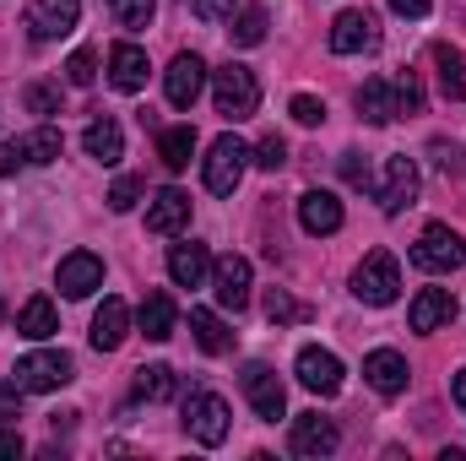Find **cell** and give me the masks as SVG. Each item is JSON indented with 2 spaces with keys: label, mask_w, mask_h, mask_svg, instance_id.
<instances>
[{
  "label": "cell",
  "mask_w": 466,
  "mask_h": 461,
  "mask_svg": "<svg viewBox=\"0 0 466 461\" xmlns=\"http://www.w3.org/2000/svg\"><path fill=\"white\" fill-rule=\"evenodd\" d=\"M212 104H218V115L233 119V125L249 119L260 109V82H255V71L238 66V60H228L223 71H212Z\"/></svg>",
  "instance_id": "1"
},
{
  "label": "cell",
  "mask_w": 466,
  "mask_h": 461,
  "mask_svg": "<svg viewBox=\"0 0 466 461\" xmlns=\"http://www.w3.org/2000/svg\"><path fill=\"white\" fill-rule=\"evenodd\" d=\"M352 293H358L363 304H374V310L396 304V293H401V266H396V255H390V250H369V255L358 261V271H352Z\"/></svg>",
  "instance_id": "2"
},
{
  "label": "cell",
  "mask_w": 466,
  "mask_h": 461,
  "mask_svg": "<svg viewBox=\"0 0 466 461\" xmlns=\"http://www.w3.org/2000/svg\"><path fill=\"white\" fill-rule=\"evenodd\" d=\"M244 169H249V147L223 130L212 147H207V158H201V174H207V190L212 196H233L238 190V179H244Z\"/></svg>",
  "instance_id": "3"
},
{
  "label": "cell",
  "mask_w": 466,
  "mask_h": 461,
  "mask_svg": "<svg viewBox=\"0 0 466 461\" xmlns=\"http://www.w3.org/2000/svg\"><path fill=\"white\" fill-rule=\"evenodd\" d=\"M228 429H233V413L218 391H190L185 396V435L196 446H223Z\"/></svg>",
  "instance_id": "4"
},
{
  "label": "cell",
  "mask_w": 466,
  "mask_h": 461,
  "mask_svg": "<svg viewBox=\"0 0 466 461\" xmlns=\"http://www.w3.org/2000/svg\"><path fill=\"white\" fill-rule=\"evenodd\" d=\"M412 266L429 271V277L456 271V266H466V239L456 229H445V223H429L418 233V244H412Z\"/></svg>",
  "instance_id": "5"
},
{
  "label": "cell",
  "mask_w": 466,
  "mask_h": 461,
  "mask_svg": "<svg viewBox=\"0 0 466 461\" xmlns=\"http://www.w3.org/2000/svg\"><path fill=\"white\" fill-rule=\"evenodd\" d=\"M369 190H374L380 212H385V218H396L401 207H412V201H418V163H412L407 152H390V158H385V169H380V179H374Z\"/></svg>",
  "instance_id": "6"
},
{
  "label": "cell",
  "mask_w": 466,
  "mask_h": 461,
  "mask_svg": "<svg viewBox=\"0 0 466 461\" xmlns=\"http://www.w3.org/2000/svg\"><path fill=\"white\" fill-rule=\"evenodd\" d=\"M11 380H16L22 391H60V385H71V380H76V364H71V353H55V347H38V353H27V358H16V369H11Z\"/></svg>",
  "instance_id": "7"
},
{
  "label": "cell",
  "mask_w": 466,
  "mask_h": 461,
  "mask_svg": "<svg viewBox=\"0 0 466 461\" xmlns=\"http://www.w3.org/2000/svg\"><path fill=\"white\" fill-rule=\"evenodd\" d=\"M76 22H82V0H33L27 16H22V27H27L33 44H55V38H66Z\"/></svg>",
  "instance_id": "8"
},
{
  "label": "cell",
  "mask_w": 466,
  "mask_h": 461,
  "mask_svg": "<svg viewBox=\"0 0 466 461\" xmlns=\"http://www.w3.org/2000/svg\"><path fill=\"white\" fill-rule=\"evenodd\" d=\"M201 87H207V60H201L196 49L174 55V66L163 71V93H168V104H174V109H196Z\"/></svg>",
  "instance_id": "9"
},
{
  "label": "cell",
  "mask_w": 466,
  "mask_h": 461,
  "mask_svg": "<svg viewBox=\"0 0 466 461\" xmlns=\"http://www.w3.org/2000/svg\"><path fill=\"white\" fill-rule=\"evenodd\" d=\"M244 396H249V407H255V418H260V424H277V418H288V391H282L277 369H266V364H249V369H244Z\"/></svg>",
  "instance_id": "10"
},
{
  "label": "cell",
  "mask_w": 466,
  "mask_h": 461,
  "mask_svg": "<svg viewBox=\"0 0 466 461\" xmlns=\"http://www.w3.org/2000/svg\"><path fill=\"white\" fill-rule=\"evenodd\" d=\"M293 374H299V385L315 391V396H337V391H342V358L326 353V347H304V353L293 358Z\"/></svg>",
  "instance_id": "11"
},
{
  "label": "cell",
  "mask_w": 466,
  "mask_h": 461,
  "mask_svg": "<svg viewBox=\"0 0 466 461\" xmlns=\"http://www.w3.org/2000/svg\"><path fill=\"white\" fill-rule=\"evenodd\" d=\"M288 446H293V456H331L337 446H342V435H337V424L331 418H320V413H299L293 418V435H288Z\"/></svg>",
  "instance_id": "12"
},
{
  "label": "cell",
  "mask_w": 466,
  "mask_h": 461,
  "mask_svg": "<svg viewBox=\"0 0 466 461\" xmlns=\"http://www.w3.org/2000/svg\"><path fill=\"white\" fill-rule=\"evenodd\" d=\"M55 282H60V293H66V299H87V293H98V288H104V261H98L93 250H71V255L60 261Z\"/></svg>",
  "instance_id": "13"
},
{
  "label": "cell",
  "mask_w": 466,
  "mask_h": 461,
  "mask_svg": "<svg viewBox=\"0 0 466 461\" xmlns=\"http://www.w3.org/2000/svg\"><path fill=\"white\" fill-rule=\"evenodd\" d=\"M331 49L337 55H369V49H380V22L369 11H342L331 22Z\"/></svg>",
  "instance_id": "14"
},
{
  "label": "cell",
  "mask_w": 466,
  "mask_h": 461,
  "mask_svg": "<svg viewBox=\"0 0 466 461\" xmlns=\"http://www.w3.org/2000/svg\"><path fill=\"white\" fill-rule=\"evenodd\" d=\"M212 293H218V304L233 310V315L249 304V261H244V255H223V261H212Z\"/></svg>",
  "instance_id": "15"
},
{
  "label": "cell",
  "mask_w": 466,
  "mask_h": 461,
  "mask_svg": "<svg viewBox=\"0 0 466 461\" xmlns=\"http://www.w3.org/2000/svg\"><path fill=\"white\" fill-rule=\"evenodd\" d=\"M363 380H369L380 396H401L407 380H412V369H407V358H401L396 347H374V353L363 358Z\"/></svg>",
  "instance_id": "16"
},
{
  "label": "cell",
  "mask_w": 466,
  "mask_h": 461,
  "mask_svg": "<svg viewBox=\"0 0 466 461\" xmlns=\"http://www.w3.org/2000/svg\"><path fill=\"white\" fill-rule=\"evenodd\" d=\"M451 321H456V299H451L445 288H423V293L412 299V310H407V326L423 332V337H429V332H445Z\"/></svg>",
  "instance_id": "17"
},
{
  "label": "cell",
  "mask_w": 466,
  "mask_h": 461,
  "mask_svg": "<svg viewBox=\"0 0 466 461\" xmlns=\"http://www.w3.org/2000/svg\"><path fill=\"white\" fill-rule=\"evenodd\" d=\"M342 201L331 196V190H304L299 196V223H304V233H315V239H326V233L342 229Z\"/></svg>",
  "instance_id": "18"
},
{
  "label": "cell",
  "mask_w": 466,
  "mask_h": 461,
  "mask_svg": "<svg viewBox=\"0 0 466 461\" xmlns=\"http://www.w3.org/2000/svg\"><path fill=\"white\" fill-rule=\"evenodd\" d=\"M147 229L152 233H179V229H190V196L185 190H157L152 201H147Z\"/></svg>",
  "instance_id": "19"
},
{
  "label": "cell",
  "mask_w": 466,
  "mask_h": 461,
  "mask_svg": "<svg viewBox=\"0 0 466 461\" xmlns=\"http://www.w3.org/2000/svg\"><path fill=\"white\" fill-rule=\"evenodd\" d=\"M168 277H174V288H201L207 277H212V255H207V244H174L168 250Z\"/></svg>",
  "instance_id": "20"
},
{
  "label": "cell",
  "mask_w": 466,
  "mask_h": 461,
  "mask_svg": "<svg viewBox=\"0 0 466 461\" xmlns=\"http://www.w3.org/2000/svg\"><path fill=\"white\" fill-rule=\"evenodd\" d=\"M147 49H136V44H115L109 49V82H115L119 93H141L147 87Z\"/></svg>",
  "instance_id": "21"
},
{
  "label": "cell",
  "mask_w": 466,
  "mask_h": 461,
  "mask_svg": "<svg viewBox=\"0 0 466 461\" xmlns=\"http://www.w3.org/2000/svg\"><path fill=\"white\" fill-rule=\"evenodd\" d=\"M125 337H130V310H125V299H104V310L93 315V347H98V353H115V347H125Z\"/></svg>",
  "instance_id": "22"
},
{
  "label": "cell",
  "mask_w": 466,
  "mask_h": 461,
  "mask_svg": "<svg viewBox=\"0 0 466 461\" xmlns=\"http://www.w3.org/2000/svg\"><path fill=\"white\" fill-rule=\"evenodd\" d=\"M136 321H141V337H147V343H168V337H174V326H179V310H174V299H168V293H147Z\"/></svg>",
  "instance_id": "23"
},
{
  "label": "cell",
  "mask_w": 466,
  "mask_h": 461,
  "mask_svg": "<svg viewBox=\"0 0 466 461\" xmlns=\"http://www.w3.org/2000/svg\"><path fill=\"white\" fill-rule=\"evenodd\" d=\"M358 119H369V125H390L396 119V87L385 77H369L358 87Z\"/></svg>",
  "instance_id": "24"
},
{
  "label": "cell",
  "mask_w": 466,
  "mask_h": 461,
  "mask_svg": "<svg viewBox=\"0 0 466 461\" xmlns=\"http://www.w3.org/2000/svg\"><path fill=\"white\" fill-rule=\"evenodd\" d=\"M16 332L27 337V343H49L55 332H60V315H55V304L38 293V299H27L22 310H16Z\"/></svg>",
  "instance_id": "25"
},
{
  "label": "cell",
  "mask_w": 466,
  "mask_h": 461,
  "mask_svg": "<svg viewBox=\"0 0 466 461\" xmlns=\"http://www.w3.org/2000/svg\"><path fill=\"white\" fill-rule=\"evenodd\" d=\"M82 147H87V158H98V163H119V158H125V130L104 115L82 130Z\"/></svg>",
  "instance_id": "26"
},
{
  "label": "cell",
  "mask_w": 466,
  "mask_h": 461,
  "mask_svg": "<svg viewBox=\"0 0 466 461\" xmlns=\"http://www.w3.org/2000/svg\"><path fill=\"white\" fill-rule=\"evenodd\" d=\"M157 158H163L168 174L190 169V158H196V125H168V130L157 136Z\"/></svg>",
  "instance_id": "27"
},
{
  "label": "cell",
  "mask_w": 466,
  "mask_h": 461,
  "mask_svg": "<svg viewBox=\"0 0 466 461\" xmlns=\"http://www.w3.org/2000/svg\"><path fill=\"white\" fill-rule=\"evenodd\" d=\"M136 396L141 402H174L179 396V374L168 364H141L136 369Z\"/></svg>",
  "instance_id": "28"
},
{
  "label": "cell",
  "mask_w": 466,
  "mask_h": 461,
  "mask_svg": "<svg viewBox=\"0 0 466 461\" xmlns=\"http://www.w3.org/2000/svg\"><path fill=\"white\" fill-rule=\"evenodd\" d=\"M190 337L201 353H228L233 347V332L223 326V315H212V310H190Z\"/></svg>",
  "instance_id": "29"
},
{
  "label": "cell",
  "mask_w": 466,
  "mask_h": 461,
  "mask_svg": "<svg viewBox=\"0 0 466 461\" xmlns=\"http://www.w3.org/2000/svg\"><path fill=\"white\" fill-rule=\"evenodd\" d=\"M16 147H22V163H27V169H38V163H55L66 141H60V130H55V125H38V130L16 136Z\"/></svg>",
  "instance_id": "30"
},
{
  "label": "cell",
  "mask_w": 466,
  "mask_h": 461,
  "mask_svg": "<svg viewBox=\"0 0 466 461\" xmlns=\"http://www.w3.org/2000/svg\"><path fill=\"white\" fill-rule=\"evenodd\" d=\"M434 66H440V87L451 98H466V55L456 44H434Z\"/></svg>",
  "instance_id": "31"
},
{
  "label": "cell",
  "mask_w": 466,
  "mask_h": 461,
  "mask_svg": "<svg viewBox=\"0 0 466 461\" xmlns=\"http://www.w3.org/2000/svg\"><path fill=\"white\" fill-rule=\"evenodd\" d=\"M228 38L238 44V49H255L260 38H266V27H271V16H266V5H244L238 16H228Z\"/></svg>",
  "instance_id": "32"
},
{
  "label": "cell",
  "mask_w": 466,
  "mask_h": 461,
  "mask_svg": "<svg viewBox=\"0 0 466 461\" xmlns=\"http://www.w3.org/2000/svg\"><path fill=\"white\" fill-rule=\"evenodd\" d=\"M266 321H271V326H293V321H309V310H304L293 293L271 288V293H266Z\"/></svg>",
  "instance_id": "33"
},
{
  "label": "cell",
  "mask_w": 466,
  "mask_h": 461,
  "mask_svg": "<svg viewBox=\"0 0 466 461\" xmlns=\"http://www.w3.org/2000/svg\"><path fill=\"white\" fill-rule=\"evenodd\" d=\"M390 87H396V115H423V82H418V71H401Z\"/></svg>",
  "instance_id": "34"
},
{
  "label": "cell",
  "mask_w": 466,
  "mask_h": 461,
  "mask_svg": "<svg viewBox=\"0 0 466 461\" xmlns=\"http://www.w3.org/2000/svg\"><path fill=\"white\" fill-rule=\"evenodd\" d=\"M115 16H119V27L141 33V27H152V16H157V0H115Z\"/></svg>",
  "instance_id": "35"
},
{
  "label": "cell",
  "mask_w": 466,
  "mask_h": 461,
  "mask_svg": "<svg viewBox=\"0 0 466 461\" xmlns=\"http://www.w3.org/2000/svg\"><path fill=\"white\" fill-rule=\"evenodd\" d=\"M66 82H71V87H93V82H98V55H93V49H76V55L66 60Z\"/></svg>",
  "instance_id": "36"
},
{
  "label": "cell",
  "mask_w": 466,
  "mask_h": 461,
  "mask_svg": "<svg viewBox=\"0 0 466 461\" xmlns=\"http://www.w3.org/2000/svg\"><path fill=\"white\" fill-rule=\"evenodd\" d=\"M249 158H255V163H260V169H271V174H277V169H282V163H288V141H282V136H277V130H271V136H260V147H255V152H249Z\"/></svg>",
  "instance_id": "37"
},
{
  "label": "cell",
  "mask_w": 466,
  "mask_h": 461,
  "mask_svg": "<svg viewBox=\"0 0 466 461\" xmlns=\"http://www.w3.org/2000/svg\"><path fill=\"white\" fill-rule=\"evenodd\" d=\"M22 98H27V109H33V115H44V119L60 115V93H55V87H44V82H33Z\"/></svg>",
  "instance_id": "38"
},
{
  "label": "cell",
  "mask_w": 466,
  "mask_h": 461,
  "mask_svg": "<svg viewBox=\"0 0 466 461\" xmlns=\"http://www.w3.org/2000/svg\"><path fill=\"white\" fill-rule=\"evenodd\" d=\"M288 115L299 119V125H320V119H326V104H320L315 93H299V98L288 104Z\"/></svg>",
  "instance_id": "39"
},
{
  "label": "cell",
  "mask_w": 466,
  "mask_h": 461,
  "mask_svg": "<svg viewBox=\"0 0 466 461\" xmlns=\"http://www.w3.org/2000/svg\"><path fill=\"white\" fill-rule=\"evenodd\" d=\"M136 201H141V179H130V174H125V179H115V190H109V207H115V212H130Z\"/></svg>",
  "instance_id": "40"
},
{
  "label": "cell",
  "mask_w": 466,
  "mask_h": 461,
  "mask_svg": "<svg viewBox=\"0 0 466 461\" xmlns=\"http://www.w3.org/2000/svg\"><path fill=\"white\" fill-rule=\"evenodd\" d=\"M22 396H27V391H22L16 380L0 385V424H16V418H22Z\"/></svg>",
  "instance_id": "41"
},
{
  "label": "cell",
  "mask_w": 466,
  "mask_h": 461,
  "mask_svg": "<svg viewBox=\"0 0 466 461\" xmlns=\"http://www.w3.org/2000/svg\"><path fill=\"white\" fill-rule=\"evenodd\" d=\"M342 179H348V185H363V190L374 185V174H369V163H363V152H342Z\"/></svg>",
  "instance_id": "42"
},
{
  "label": "cell",
  "mask_w": 466,
  "mask_h": 461,
  "mask_svg": "<svg viewBox=\"0 0 466 461\" xmlns=\"http://www.w3.org/2000/svg\"><path fill=\"white\" fill-rule=\"evenodd\" d=\"M190 11L201 22H223V16H233V0H190Z\"/></svg>",
  "instance_id": "43"
},
{
  "label": "cell",
  "mask_w": 466,
  "mask_h": 461,
  "mask_svg": "<svg viewBox=\"0 0 466 461\" xmlns=\"http://www.w3.org/2000/svg\"><path fill=\"white\" fill-rule=\"evenodd\" d=\"M11 456H22V435L11 424H0V461H11Z\"/></svg>",
  "instance_id": "44"
},
{
  "label": "cell",
  "mask_w": 466,
  "mask_h": 461,
  "mask_svg": "<svg viewBox=\"0 0 466 461\" xmlns=\"http://www.w3.org/2000/svg\"><path fill=\"white\" fill-rule=\"evenodd\" d=\"M16 169H27V163H22V147L5 141V147H0V174H16Z\"/></svg>",
  "instance_id": "45"
},
{
  "label": "cell",
  "mask_w": 466,
  "mask_h": 461,
  "mask_svg": "<svg viewBox=\"0 0 466 461\" xmlns=\"http://www.w3.org/2000/svg\"><path fill=\"white\" fill-rule=\"evenodd\" d=\"M434 158H440V169H445V174H456V169H461V152H456V147H445V141H434Z\"/></svg>",
  "instance_id": "46"
},
{
  "label": "cell",
  "mask_w": 466,
  "mask_h": 461,
  "mask_svg": "<svg viewBox=\"0 0 466 461\" xmlns=\"http://www.w3.org/2000/svg\"><path fill=\"white\" fill-rule=\"evenodd\" d=\"M390 11H401V16H429L434 0H390Z\"/></svg>",
  "instance_id": "47"
},
{
  "label": "cell",
  "mask_w": 466,
  "mask_h": 461,
  "mask_svg": "<svg viewBox=\"0 0 466 461\" xmlns=\"http://www.w3.org/2000/svg\"><path fill=\"white\" fill-rule=\"evenodd\" d=\"M451 396H456V407H461V413H466V369H461V374H456V385H451Z\"/></svg>",
  "instance_id": "48"
}]
</instances>
